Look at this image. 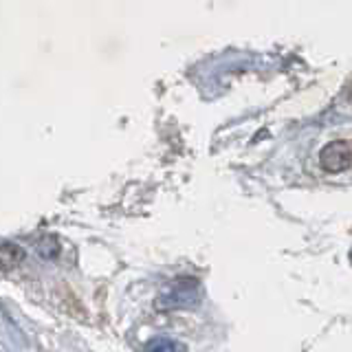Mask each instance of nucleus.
Masks as SVG:
<instances>
[{
    "label": "nucleus",
    "instance_id": "4",
    "mask_svg": "<svg viewBox=\"0 0 352 352\" xmlns=\"http://www.w3.org/2000/svg\"><path fill=\"white\" fill-rule=\"evenodd\" d=\"M0 258H3L5 271H9L11 267H14V264H18L22 258H25V251H22L18 245H14V242H5L3 251H0Z\"/></svg>",
    "mask_w": 352,
    "mask_h": 352
},
{
    "label": "nucleus",
    "instance_id": "5",
    "mask_svg": "<svg viewBox=\"0 0 352 352\" xmlns=\"http://www.w3.org/2000/svg\"><path fill=\"white\" fill-rule=\"evenodd\" d=\"M38 253L42 258H47V260H51V258H55L60 253V245H58V240H55L53 236H44L40 242H38Z\"/></svg>",
    "mask_w": 352,
    "mask_h": 352
},
{
    "label": "nucleus",
    "instance_id": "3",
    "mask_svg": "<svg viewBox=\"0 0 352 352\" xmlns=\"http://www.w3.org/2000/svg\"><path fill=\"white\" fill-rule=\"evenodd\" d=\"M143 352H187V346L179 339L172 337H152L146 346H143Z\"/></svg>",
    "mask_w": 352,
    "mask_h": 352
},
{
    "label": "nucleus",
    "instance_id": "2",
    "mask_svg": "<svg viewBox=\"0 0 352 352\" xmlns=\"http://www.w3.org/2000/svg\"><path fill=\"white\" fill-rule=\"evenodd\" d=\"M319 165L330 174L350 170L352 168V141L348 139L330 141L328 146H324L322 152H319Z\"/></svg>",
    "mask_w": 352,
    "mask_h": 352
},
{
    "label": "nucleus",
    "instance_id": "1",
    "mask_svg": "<svg viewBox=\"0 0 352 352\" xmlns=\"http://www.w3.org/2000/svg\"><path fill=\"white\" fill-rule=\"evenodd\" d=\"M201 302V284L196 278L190 275H181L172 282H168L157 295V311L170 313V311H181V308H194Z\"/></svg>",
    "mask_w": 352,
    "mask_h": 352
}]
</instances>
